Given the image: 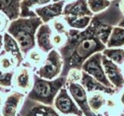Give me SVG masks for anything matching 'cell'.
<instances>
[{"instance_id":"cell-27","label":"cell","mask_w":124,"mask_h":116,"mask_svg":"<svg viewBox=\"0 0 124 116\" xmlns=\"http://www.w3.org/2000/svg\"><path fill=\"white\" fill-rule=\"evenodd\" d=\"M14 71L5 72L0 69V87H13V80L14 77Z\"/></svg>"},{"instance_id":"cell-36","label":"cell","mask_w":124,"mask_h":116,"mask_svg":"<svg viewBox=\"0 0 124 116\" xmlns=\"http://www.w3.org/2000/svg\"><path fill=\"white\" fill-rule=\"evenodd\" d=\"M58 1H60V0H52V2H57Z\"/></svg>"},{"instance_id":"cell-14","label":"cell","mask_w":124,"mask_h":116,"mask_svg":"<svg viewBox=\"0 0 124 116\" xmlns=\"http://www.w3.org/2000/svg\"><path fill=\"white\" fill-rule=\"evenodd\" d=\"M53 29L49 23H43L36 33L37 47L47 54L50 50L55 49L52 44Z\"/></svg>"},{"instance_id":"cell-41","label":"cell","mask_w":124,"mask_h":116,"mask_svg":"<svg viewBox=\"0 0 124 116\" xmlns=\"http://www.w3.org/2000/svg\"><path fill=\"white\" fill-rule=\"evenodd\" d=\"M123 113H124V111H123Z\"/></svg>"},{"instance_id":"cell-22","label":"cell","mask_w":124,"mask_h":116,"mask_svg":"<svg viewBox=\"0 0 124 116\" xmlns=\"http://www.w3.org/2000/svg\"><path fill=\"white\" fill-rule=\"evenodd\" d=\"M17 67V60L13 56L3 51L0 53V69L5 72H10L16 71Z\"/></svg>"},{"instance_id":"cell-4","label":"cell","mask_w":124,"mask_h":116,"mask_svg":"<svg viewBox=\"0 0 124 116\" xmlns=\"http://www.w3.org/2000/svg\"><path fill=\"white\" fill-rule=\"evenodd\" d=\"M63 65L60 53L57 49H53L46 54L44 62L34 73L43 79L54 80L61 76Z\"/></svg>"},{"instance_id":"cell-25","label":"cell","mask_w":124,"mask_h":116,"mask_svg":"<svg viewBox=\"0 0 124 116\" xmlns=\"http://www.w3.org/2000/svg\"><path fill=\"white\" fill-rule=\"evenodd\" d=\"M87 3L89 9L93 14H99L106 11L112 5L110 0H87Z\"/></svg>"},{"instance_id":"cell-10","label":"cell","mask_w":124,"mask_h":116,"mask_svg":"<svg viewBox=\"0 0 124 116\" xmlns=\"http://www.w3.org/2000/svg\"><path fill=\"white\" fill-rule=\"evenodd\" d=\"M19 115L21 116H61L59 112L52 105L35 102L27 98L23 104Z\"/></svg>"},{"instance_id":"cell-2","label":"cell","mask_w":124,"mask_h":116,"mask_svg":"<svg viewBox=\"0 0 124 116\" xmlns=\"http://www.w3.org/2000/svg\"><path fill=\"white\" fill-rule=\"evenodd\" d=\"M43 22L38 16L19 17L9 22L6 31L18 43L23 56L37 47L36 33Z\"/></svg>"},{"instance_id":"cell-16","label":"cell","mask_w":124,"mask_h":116,"mask_svg":"<svg viewBox=\"0 0 124 116\" xmlns=\"http://www.w3.org/2000/svg\"><path fill=\"white\" fill-rule=\"evenodd\" d=\"M3 52L10 54L17 60L18 67L21 66L24 61V56L21 51L18 43L15 39L8 33H3Z\"/></svg>"},{"instance_id":"cell-33","label":"cell","mask_w":124,"mask_h":116,"mask_svg":"<svg viewBox=\"0 0 124 116\" xmlns=\"http://www.w3.org/2000/svg\"><path fill=\"white\" fill-rule=\"evenodd\" d=\"M117 26L122 27V28H124V15L121 18V19L119 20V22H118Z\"/></svg>"},{"instance_id":"cell-31","label":"cell","mask_w":124,"mask_h":116,"mask_svg":"<svg viewBox=\"0 0 124 116\" xmlns=\"http://www.w3.org/2000/svg\"><path fill=\"white\" fill-rule=\"evenodd\" d=\"M119 8L123 15H124V0H120L119 2Z\"/></svg>"},{"instance_id":"cell-38","label":"cell","mask_w":124,"mask_h":116,"mask_svg":"<svg viewBox=\"0 0 124 116\" xmlns=\"http://www.w3.org/2000/svg\"><path fill=\"white\" fill-rule=\"evenodd\" d=\"M123 69H124V63H123Z\"/></svg>"},{"instance_id":"cell-18","label":"cell","mask_w":124,"mask_h":116,"mask_svg":"<svg viewBox=\"0 0 124 116\" xmlns=\"http://www.w3.org/2000/svg\"><path fill=\"white\" fill-rule=\"evenodd\" d=\"M22 0H0V12L11 22L19 17Z\"/></svg>"},{"instance_id":"cell-17","label":"cell","mask_w":124,"mask_h":116,"mask_svg":"<svg viewBox=\"0 0 124 116\" xmlns=\"http://www.w3.org/2000/svg\"><path fill=\"white\" fill-rule=\"evenodd\" d=\"M46 57V53L43 52L38 47H35L26 53L22 65L27 66L35 72L43 64Z\"/></svg>"},{"instance_id":"cell-42","label":"cell","mask_w":124,"mask_h":116,"mask_svg":"<svg viewBox=\"0 0 124 116\" xmlns=\"http://www.w3.org/2000/svg\"></svg>"},{"instance_id":"cell-13","label":"cell","mask_w":124,"mask_h":116,"mask_svg":"<svg viewBox=\"0 0 124 116\" xmlns=\"http://www.w3.org/2000/svg\"><path fill=\"white\" fill-rule=\"evenodd\" d=\"M92 12L89 9L87 0H74L65 4L62 16L68 17H84L94 16Z\"/></svg>"},{"instance_id":"cell-11","label":"cell","mask_w":124,"mask_h":116,"mask_svg":"<svg viewBox=\"0 0 124 116\" xmlns=\"http://www.w3.org/2000/svg\"><path fill=\"white\" fill-rule=\"evenodd\" d=\"M66 4L64 0L51 2L45 6L36 8L33 12L44 23H49L53 19L62 16L63 9Z\"/></svg>"},{"instance_id":"cell-8","label":"cell","mask_w":124,"mask_h":116,"mask_svg":"<svg viewBox=\"0 0 124 116\" xmlns=\"http://www.w3.org/2000/svg\"><path fill=\"white\" fill-rule=\"evenodd\" d=\"M34 71L30 67L21 65L15 71L13 87V90L19 91L26 95L30 91L33 85Z\"/></svg>"},{"instance_id":"cell-28","label":"cell","mask_w":124,"mask_h":116,"mask_svg":"<svg viewBox=\"0 0 124 116\" xmlns=\"http://www.w3.org/2000/svg\"><path fill=\"white\" fill-rule=\"evenodd\" d=\"M67 38L68 36H64V35L54 33L52 36V44L54 46V48L58 49L61 47V46L66 43V41H67Z\"/></svg>"},{"instance_id":"cell-23","label":"cell","mask_w":124,"mask_h":116,"mask_svg":"<svg viewBox=\"0 0 124 116\" xmlns=\"http://www.w3.org/2000/svg\"><path fill=\"white\" fill-rule=\"evenodd\" d=\"M102 53L117 65H123L124 63V49L106 48Z\"/></svg>"},{"instance_id":"cell-7","label":"cell","mask_w":124,"mask_h":116,"mask_svg":"<svg viewBox=\"0 0 124 116\" xmlns=\"http://www.w3.org/2000/svg\"><path fill=\"white\" fill-rule=\"evenodd\" d=\"M66 88L85 116H102L93 111L88 102L87 91L78 82H66Z\"/></svg>"},{"instance_id":"cell-3","label":"cell","mask_w":124,"mask_h":116,"mask_svg":"<svg viewBox=\"0 0 124 116\" xmlns=\"http://www.w3.org/2000/svg\"><path fill=\"white\" fill-rule=\"evenodd\" d=\"M67 77L60 76L54 80H46L33 74V85L30 91L26 94V98L35 102L54 105V102L58 92L63 88Z\"/></svg>"},{"instance_id":"cell-19","label":"cell","mask_w":124,"mask_h":116,"mask_svg":"<svg viewBox=\"0 0 124 116\" xmlns=\"http://www.w3.org/2000/svg\"><path fill=\"white\" fill-rule=\"evenodd\" d=\"M52 0H22L20 3V14L19 17H33L37 16L33 10L36 8L51 3Z\"/></svg>"},{"instance_id":"cell-12","label":"cell","mask_w":124,"mask_h":116,"mask_svg":"<svg viewBox=\"0 0 124 116\" xmlns=\"http://www.w3.org/2000/svg\"><path fill=\"white\" fill-rule=\"evenodd\" d=\"M102 64L108 80L116 90L124 86V77L120 67L102 54Z\"/></svg>"},{"instance_id":"cell-37","label":"cell","mask_w":124,"mask_h":116,"mask_svg":"<svg viewBox=\"0 0 124 116\" xmlns=\"http://www.w3.org/2000/svg\"><path fill=\"white\" fill-rule=\"evenodd\" d=\"M119 116H124V113H123V114H120Z\"/></svg>"},{"instance_id":"cell-20","label":"cell","mask_w":124,"mask_h":116,"mask_svg":"<svg viewBox=\"0 0 124 116\" xmlns=\"http://www.w3.org/2000/svg\"><path fill=\"white\" fill-rule=\"evenodd\" d=\"M124 46V28L116 26L112 28L106 48H119Z\"/></svg>"},{"instance_id":"cell-32","label":"cell","mask_w":124,"mask_h":116,"mask_svg":"<svg viewBox=\"0 0 124 116\" xmlns=\"http://www.w3.org/2000/svg\"><path fill=\"white\" fill-rule=\"evenodd\" d=\"M3 50V33H0V53Z\"/></svg>"},{"instance_id":"cell-26","label":"cell","mask_w":124,"mask_h":116,"mask_svg":"<svg viewBox=\"0 0 124 116\" xmlns=\"http://www.w3.org/2000/svg\"><path fill=\"white\" fill-rule=\"evenodd\" d=\"M49 24L51 26V28L54 31V33H56L58 34L64 35V36H68L69 27L67 25V23L64 21L63 17H58L53 19L52 21H50Z\"/></svg>"},{"instance_id":"cell-39","label":"cell","mask_w":124,"mask_h":116,"mask_svg":"<svg viewBox=\"0 0 124 116\" xmlns=\"http://www.w3.org/2000/svg\"><path fill=\"white\" fill-rule=\"evenodd\" d=\"M110 1H116V0H110Z\"/></svg>"},{"instance_id":"cell-21","label":"cell","mask_w":124,"mask_h":116,"mask_svg":"<svg viewBox=\"0 0 124 116\" xmlns=\"http://www.w3.org/2000/svg\"><path fill=\"white\" fill-rule=\"evenodd\" d=\"M67 25L70 29H75L78 30H83L86 29L90 24L92 17L90 16H84V17H68V16H62Z\"/></svg>"},{"instance_id":"cell-6","label":"cell","mask_w":124,"mask_h":116,"mask_svg":"<svg viewBox=\"0 0 124 116\" xmlns=\"http://www.w3.org/2000/svg\"><path fill=\"white\" fill-rule=\"evenodd\" d=\"M54 106L61 115L76 116L84 115L82 111L76 104L65 87L61 88V91L58 92L54 99Z\"/></svg>"},{"instance_id":"cell-30","label":"cell","mask_w":124,"mask_h":116,"mask_svg":"<svg viewBox=\"0 0 124 116\" xmlns=\"http://www.w3.org/2000/svg\"><path fill=\"white\" fill-rule=\"evenodd\" d=\"M6 96V93L0 90V110H1V108L4 104V102H5Z\"/></svg>"},{"instance_id":"cell-35","label":"cell","mask_w":124,"mask_h":116,"mask_svg":"<svg viewBox=\"0 0 124 116\" xmlns=\"http://www.w3.org/2000/svg\"><path fill=\"white\" fill-rule=\"evenodd\" d=\"M64 1L66 2H71V1H74V0H64Z\"/></svg>"},{"instance_id":"cell-24","label":"cell","mask_w":124,"mask_h":116,"mask_svg":"<svg viewBox=\"0 0 124 116\" xmlns=\"http://www.w3.org/2000/svg\"><path fill=\"white\" fill-rule=\"evenodd\" d=\"M88 104L91 109L97 114L106 103V100L102 92H92L88 98Z\"/></svg>"},{"instance_id":"cell-29","label":"cell","mask_w":124,"mask_h":116,"mask_svg":"<svg viewBox=\"0 0 124 116\" xmlns=\"http://www.w3.org/2000/svg\"><path fill=\"white\" fill-rule=\"evenodd\" d=\"M10 21L5 15L0 12V33H3L6 31Z\"/></svg>"},{"instance_id":"cell-34","label":"cell","mask_w":124,"mask_h":116,"mask_svg":"<svg viewBox=\"0 0 124 116\" xmlns=\"http://www.w3.org/2000/svg\"><path fill=\"white\" fill-rule=\"evenodd\" d=\"M120 102H121L123 105H124V91L122 92L121 95H120Z\"/></svg>"},{"instance_id":"cell-5","label":"cell","mask_w":124,"mask_h":116,"mask_svg":"<svg viewBox=\"0 0 124 116\" xmlns=\"http://www.w3.org/2000/svg\"><path fill=\"white\" fill-rule=\"evenodd\" d=\"M102 53H96L92 55L84 62L81 66V71L88 73L106 87L115 88L110 83V81L108 80L105 73L102 64Z\"/></svg>"},{"instance_id":"cell-1","label":"cell","mask_w":124,"mask_h":116,"mask_svg":"<svg viewBox=\"0 0 124 116\" xmlns=\"http://www.w3.org/2000/svg\"><path fill=\"white\" fill-rule=\"evenodd\" d=\"M123 16L119 2H114L106 11L95 14L86 29H69L67 41L57 49L64 63L61 76L67 77L73 69L81 71V66L88 57L102 53L106 48L112 28Z\"/></svg>"},{"instance_id":"cell-15","label":"cell","mask_w":124,"mask_h":116,"mask_svg":"<svg viewBox=\"0 0 124 116\" xmlns=\"http://www.w3.org/2000/svg\"><path fill=\"white\" fill-rule=\"evenodd\" d=\"M80 83L88 93L102 92L108 94H113L117 91L116 88L106 87L99 81L95 80L93 77L82 71H81V78L80 80Z\"/></svg>"},{"instance_id":"cell-9","label":"cell","mask_w":124,"mask_h":116,"mask_svg":"<svg viewBox=\"0 0 124 116\" xmlns=\"http://www.w3.org/2000/svg\"><path fill=\"white\" fill-rule=\"evenodd\" d=\"M26 98L23 93L12 90L6 96L5 102L1 108V116H17Z\"/></svg>"},{"instance_id":"cell-40","label":"cell","mask_w":124,"mask_h":116,"mask_svg":"<svg viewBox=\"0 0 124 116\" xmlns=\"http://www.w3.org/2000/svg\"><path fill=\"white\" fill-rule=\"evenodd\" d=\"M1 89H2V87H0V90H1Z\"/></svg>"}]
</instances>
